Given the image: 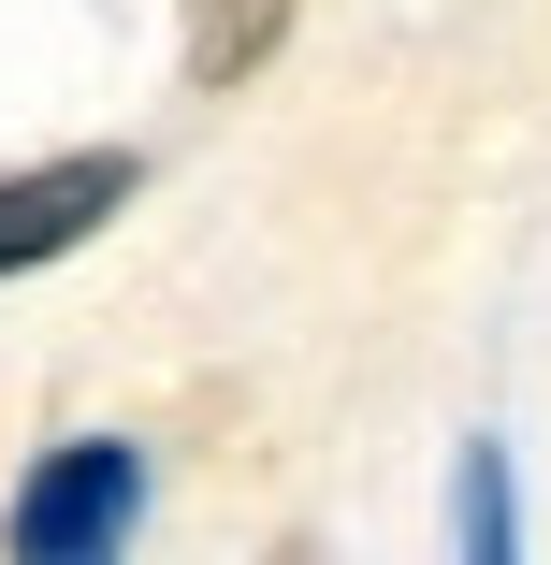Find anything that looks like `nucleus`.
I'll return each instance as SVG.
<instances>
[{
	"label": "nucleus",
	"instance_id": "nucleus-1",
	"mask_svg": "<svg viewBox=\"0 0 551 565\" xmlns=\"http://www.w3.org/2000/svg\"><path fill=\"white\" fill-rule=\"evenodd\" d=\"M131 522H146V449L131 435H59L15 479V508H0V551L15 565H117Z\"/></svg>",
	"mask_w": 551,
	"mask_h": 565
},
{
	"label": "nucleus",
	"instance_id": "nucleus-2",
	"mask_svg": "<svg viewBox=\"0 0 551 565\" xmlns=\"http://www.w3.org/2000/svg\"><path fill=\"white\" fill-rule=\"evenodd\" d=\"M131 189H146V160H131V146H87V160H30V174H0V276L73 262V247H87Z\"/></svg>",
	"mask_w": 551,
	"mask_h": 565
},
{
	"label": "nucleus",
	"instance_id": "nucleus-3",
	"mask_svg": "<svg viewBox=\"0 0 551 565\" xmlns=\"http://www.w3.org/2000/svg\"><path fill=\"white\" fill-rule=\"evenodd\" d=\"M305 0H174V44H189V87H247L276 44H290Z\"/></svg>",
	"mask_w": 551,
	"mask_h": 565
},
{
	"label": "nucleus",
	"instance_id": "nucleus-4",
	"mask_svg": "<svg viewBox=\"0 0 551 565\" xmlns=\"http://www.w3.org/2000/svg\"><path fill=\"white\" fill-rule=\"evenodd\" d=\"M465 565H508V449H465V493H451Z\"/></svg>",
	"mask_w": 551,
	"mask_h": 565
}]
</instances>
